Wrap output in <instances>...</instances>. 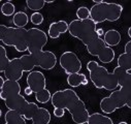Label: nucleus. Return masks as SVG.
I'll return each instance as SVG.
<instances>
[{
  "mask_svg": "<svg viewBox=\"0 0 131 124\" xmlns=\"http://www.w3.org/2000/svg\"><path fill=\"white\" fill-rule=\"evenodd\" d=\"M52 105L54 108L67 110L75 124H87L90 114L85 102L80 98L78 93L72 89L58 90L52 95Z\"/></svg>",
  "mask_w": 131,
  "mask_h": 124,
  "instance_id": "nucleus-1",
  "label": "nucleus"
},
{
  "mask_svg": "<svg viewBox=\"0 0 131 124\" xmlns=\"http://www.w3.org/2000/svg\"><path fill=\"white\" fill-rule=\"evenodd\" d=\"M87 69L89 71L90 81L97 89H105L113 92L120 87L116 75L110 73L106 67L100 65L96 61H89L87 63Z\"/></svg>",
  "mask_w": 131,
  "mask_h": 124,
  "instance_id": "nucleus-2",
  "label": "nucleus"
},
{
  "mask_svg": "<svg viewBox=\"0 0 131 124\" xmlns=\"http://www.w3.org/2000/svg\"><path fill=\"white\" fill-rule=\"evenodd\" d=\"M94 5L90 8L91 19L99 24L105 21L116 22L118 21L123 13V6L118 3H108L102 0H94Z\"/></svg>",
  "mask_w": 131,
  "mask_h": 124,
  "instance_id": "nucleus-3",
  "label": "nucleus"
},
{
  "mask_svg": "<svg viewBox=\"0 0 131 124\" xmlns=\"http://www.w3.org/2000/svg\"><path fill=\"white\" fill-rule=\"evenodd\" d=\"M96 23L92 19L88 20H73L69 23V31L71 36L80 39L86 47L90 46L98 37Z\"/></svg>",
  "mask_w": 131,
  "mask_h": 124,
  "instance_id": "nucleus-4",
  "label": "nucleus"
},
{
  "mask_svg": "<svg viewBox=\"0 0 131 124\" xmlns=\"http://www.w3.org/2000/svg\"><path fill=\"white\" fill-rule=\"evenodd\" d=\"M28 30L25 28L0 26V40L7 47H14L18 52L28 51Z\"/></svg>",
  "mask_w": 131,
  "mask_h": 124,
  "instance_id": "nucleus-5",
  "label": "nucleus"
},
{
  "mask_svg": "<svg viewBox=\"0 0 131 124\" xmlns=\"http://www.w3.org/2000/svg\"><path fill=\"white\" fill-rule=\"evenodd\" d=\"M87 51L91 56H96L100 62L105 64L113 62L116 56L115 51L111 47L106 46V44L101 37H98L90 46H88Z\"/></svg>",
  "mask_w": 131,
  "mask_h": 124,
  "instance_id": "nucleus-6",
  "label": "nucleus"
},
{
  "mask_svg": "<svg viewBox=\"0 0 131 124\" xmlns=\"http://www.w3.org/2000/svg\"><path fill=\"white\" fill-rule=\"evenodd\" d=\"M48 44V34L39 28L28 29L27 45L28 51L31 55H36L43 51L45 46Z\"/></svg>",
  "mask_w": 131,
  "mask_h": 124,
  "instance_id": "nucleus-7",
  "label": "nucleus"
},
{
  "mask_svg": "<svg viewBox=\"0 0 131 124\" xmlns=\"http://www.w3.org/2000/svg\"><path fill=\"white\" fill-rule=\"evenodd\" d=\"M60 66L63 68L64 73L66 75H72V74H79L83 67L82 61L78 57V55L74 52L66 51L64 52L59 59Z\"/></svg>",
  "mask_w": 131,
  "mask_h": 124,
  "instance_id": "nucleus-8",
  "label": "nucleus"
},
{
  "mask_svg": "<svg viewBox=\"0 0 131 124\" xmlns=\"http://www.w3.org/2000/svg\"><path fill=\"white\" fill-rule=\"evenodd\" d=\"M124 107L125 105L121 95L120 89L113 91L107 97H103L100 100V109L106 115L113 114L118 109H122Z\"/></svg>",
  "mask_w": 131,
  "mask_h": 124,
  "instance_id": "nucleus-9",
  "label": "nucleus"
},
{
  "mask_svg": "<svg viewBox=\"0 0 131 124\" xmlns=\"http://www.w3.org/2000/svg\"><path fill=\"white\" fill-rule=\"evenodd\" d=\"M33 56L35 58L36 66H39L45 70H51L57 64V57L52 51H42Z\"/></svg>",
  "mask_w": 131,
  "mask_h": 124,
  "instance_id": "nucleus-10",
  "label": "nucleus"
},
{
  "mask_svg": "<svg viewBox=\"0 0 131 124\" xmlns=\"http://www.w3.org/2000/svg\"><path fill=\"white\" fill-rule=\"evenodd\" d=\"M27 85L32 89L34 93H37L39 91H42L47 88V79L45 75L41 71L33 70L28 74L26 79Z\"/></svg>",
  "mask_w": 131,
  "mask_h": 124,
  "instance_id": "nucleus-11",
  "label": "nucleus"
},
{
  "mask_svg": "<svg viewBox=\"0 0 131 124\" xmlns=\"http://www.w3.org/2000/svg\"><path fill=\"white\" fill-rule=\"evenodd\" d=\"M6 80H12V81H20L23 78L24 70L22 68L21 60L19 58H13L10 59L9 65L7 66L6 70L3 73Z\"/></svg>",
  "mask_w": 131,
  "mask_h": 124,
  "instance_id": "nucleus-12",
  "label": "nucleus"
},
{
  "mask_svg": "<svg viewBox=\"0 0 131 124\" xmlns=\"http://www.w3.org/2000/svg\"><path fill=\"white\" fill-rule=\"evenodd\" d=\"M5 107L8 110L12 111H16L18 113H20L22 116L24 115V113L26 112L27 107L29 106V101L21 94H17L15 96L9 97L8 99H6L4 101Z\"/></svg>",
  "mask_w": 131,
  "mask_h": 124,
  "instance_id": "nucleus-13",
  "label": "nucleus"
},
{
  "mask_svg": "<svg viewBox=\"0 0 131 124\" xmlns=\"http://www.w3.org/2000/svg\"><path fill=\"white\" fill-rule=\"evenodd\" d=\"M21 94V85L18 81L5 80L3 86L0 87V97L2 100H6L12 96Z\"/></svg>",
  "mask_w": 131,
  "mask_h": 124,
  "instance_id": "nucleus-14",
  "label": "nucleus"
},
{
  "mask_svg": "<svg viewBox=\"0 0 131 124\" xmlns=\"http://www.w3.org/2000/svg\"><path fill=\"white\" fill-rule=\"evenodd\" d=\"M67 31H69V24L64 20H60L57 22H53L50 25L48 30V35L51 38L56 39L59 38L61 34L66 33Z\"/></svg>",
  "mask_w": 131,
  "mask_h": 124,
  "instance_id": "nucleus-15",
  "label": "nucleus"
},
{
  "mask_svg": "<svg viewBox=\"0 0 131 124\" xmlns=\"http://www.w3.org/2000/svg\"><path fill=\"white\" fill-rule=\"evenodd\" d=\"M113 73L116 75V77L118 79L120 88L121 87H131V73H128L119 66L115 67Z\"/></svg>",
  "mask_w": 131,
  "mask_h": 124,
  "instance_id": "nucleus-16",
  "label": "nucleus"
},
{
  "mask_svg": "<svg viewBox=\"0 0 131 124\" xmlns=\"http://www.w3.org/2000/svg\"><path fill=\"white\" fill-rule=\"evenodd\" d=\"M121 39H122L121 33L116 29H110L104 33L103 40L106 44V46H108L111 48L115 47V46H118L121 43Z\"/></svg>",
  "mask_w": 131,
  "mask_h": 124,
  "instance_id": "nucleus-17",
  "label": "nucleus"
},
{
  "mask_svg": "<svg viewBox=\"0 0 131 124\" xmlns=\"http://www.w3.org/2000/svg\"><path fill=\"white\" fill-rule=\"evenodd\" d=\"M51 120V113L46 108H39L36 115L32 119V124H49Z\"/></svg>",
  "mask_w": 131,
  "mask_h": 124,
  "instance_id": "nucleus-18",
  "label": "nucleus"
},
{
  "mask_svg": "<svg viewBox=\"0 0 131 124\" xmlns=\"http://www.w3.org/2000/svg\"><path fill=\"white\" fill-rule=\"evenodd\" d=\"M5 123L6 124H27L26 119L18 112L8 110L4 115Z\"/></svg>",
  "mask_w": 131,
  "mask_h": 124,
  "instance_id": "nucleus-19",
  "label": "nucleus"
},
{
  "mask_svg": "<svg viewBox=\"0 0 131 124\" xmlns=\"http://www.w3.org/2000/svg\"><path fill=\"white\" fill-rule=\"evenodd\" d=\"M20 60H21V64H22V68H23L24 73L33 71V68L36 66L35 58H34L33 55H31V54L23 55L22 57H20Z\"/></svg>",
  "mask_w": 131,
  "mask_h": 124,
  "instance_id": "nucleus-20",
  "label": "nucleus"
},
{
  "mask_svg": "<svg viewBox=\"0 0 131 124\" xmlns=\"http://www.w3.org/2000/svg\"><path fill=\"white\" fill-rule=\"evenodd\" d=\"M87 124H114V122L108 116L100 113H93L90 115Z\"/></svg>",
  "mask_w": 131,
  "mask_h": 124,
  "instance_id": "nucleus-21",
  "label": "nucleus"
},
{
  "mask_svg": "<svg viewBox=\"0 0 131 124\" xmlns=\"http://www.w3.org/2000/svg\"><path fill=\"white\" fill-rule=\"evenodd\" d=\"M29 20L30 19L25 12H17L13 17V23L17 28H25Z\"/></svg>",
  "mask_w": 131,
  "mask_h": 124,
  "instance_id": "nucleus-22",
  "label": "nucleus"
},
{
  "mask_svg": "<svg viewBox=\"0 0 131 124\" xmlns=\"http://www.w3.org/2000/svg\"><path fill=\"white\" fill-rule=\"evenodd\" d=\"M87 79V76L85 74H72V75H69L67 77V83L70 87L72 88H77L79 86H81L84 82V80Z\"/></svg>",
  "mask_w": 131,
  "mask_h": 124,
  "instance_id": "nucleus-23",
  "label": "nucleus"
},
{
  "mask_svg": "<svg viewBox=\"0 0 131 124\" xmlns=\"http://www.w3.org/2000/svg\"><path fill=\"white\" fill-rule=\"evenodd\" d=\"M118 66L123 68L126 71L131 70V55L127 53H123L118 58Z\"/></svg>",
  "mask_w": 131,
  "mask_h": 124,
  "instance_id": "nucleus-24",
  "label": "nucleus"
},
{
  "mask_svg": "<svg viewBox=\"0 0 131 124\" xmlns=\"http://www.w3.org/2000/svg\"><path fill=\"white\" fill-rule=\"evenodd\" d=\"M0 71L2 74L6 70L7 66L9 65V62H10V59L7 57V54H6V50L3 46L0 47Z\"/></svg>",
  "mask_w": 131,
  "mask_h": 124,
  "instance_id": "nucleus-25",
  "label": "nucleus"
},
{
  "mask_svg": "<svg viewBox=\"0 0 131 124\" xmlns=\"http://www.w3.org/2000/svg\"><path fill=\"white\" fill-rule=\"evenodd\" d=\"M46 4H47V1H45V0H27L26 1L27 7L30 11H33L34 13L42 9Z\"/></svg>",
  "mask_w": 131,
  "mask_h": 124,
  "instance_id": "nucleus-26",
  "label": "nucleus"
},
{
  "mask_svg": "<svg viewBox=\"0 0 131 124\" xmlns=\"http://www.w3.org/2000/svg\"><path fill=\"white\" fill-rule=\"evenodd\" d=\"M52 95L53 94H51L50 90L48 88H46L42 91L35 93V99L39 104H48L50 100H52Z\"/></svg>",
  "mask_w": 131,
  "mask_h": 124,
  "instance_id": "nucleus-27",
  "label": "nucleus"
},
{
  "mask_svg": "<svg viewBox=\"0 0 131 124\" xmlns=\"http://www.w3.org/2000/svg\"><path fill=\"white\" fill-rule=\"evenodd\" d=\"M38 109H39V107H38L35 102H29V106L27 107L26 112L24 113L23 117H24L26 120H32V119L34 118V116L36 115Z\"/></svg>",
  "mask_w": 131,
  "mask_h": 124,
  "instance_id": "nucleus-28",
  "label": "nucleus"
},
{
  "mask_svg": "<svg viewBox=\"0 0 131 124\" xmlns=\"http://www.w3.org/2000/svg\"><path fill=\"white\" fill-rule=\"evenodd\" d=\"M120 92L125 107L131 109V87H121Z\"/></svg>",
  "mask_w": 131,
  "mask_h": 124,
  "instance_id": "nucleus-29",
  "label": "nucleus"
},
{
  "mask_svg": "<svg viewBox=\"0 0 131 124\" xmlns=\"http://www.w3.org/2000/svg\"><path fill=\"white\" fill-rule=\"evenodd\" d=\"M15 12H16V6L10 1H6L1 5V13L6 17H10V16L14 17V15L16 14Z\"/></svg>",
  "mask_w": 131,
  "mask_h": 124,
  "instance_id": "nucleus-30",
  "label": "nucleus"
},
{
  "mask_svg": "<svg viewBox=\"0 0 131 124\" xmlns=\"http://www.w3.org/2000/svg\"><path fill=\"white\" fill-rule=\"evenodd\" d=\"M77 17L79 20H82V21L91 19V12L86 6H80L77 11Z\"/></svg>",
  "mask_w": 131,
  "mask_h": 124,
  "instance_id": "nucleus-31",
  "label": "nucleus"
},
{
  "mask_svg": "<svg viewBox=\"0 0 131 124\" xmlns=\"http://www.w3.org/2000/svg\"><path fill=\"white\" fill-rule=\"evenodd\" d=\"M30 21L33 25H41L43 22V16L39 12L33 13L30 17Z\"/></svg>",
  "mask_w": 131,
  "mask_h": 124,
  "instance_id": "nucleus-32",
  "label": "nucleus"
},
{
  "mask_svg": "<svg viewBox=\"0 0 131 124\" xmlns=\"http://www.w3.org/2000/svg\"><path fill=\"white\" fill-rule=\"evenodd\" d=\"M54 115L57 118H62L65 115V110L62 108H55L54 109Z\"/></svg>",
  "mask_w": 131,
  "mask_h": 124,
  "instance_id": "nucleus-33",
  "label": "nucleus"
},
{
  "mask_svg": "<svg viewBox=\"0 0 131 124\" xmlns=\"http://www.w3.org/2000/svg\"><path fill=\"white\" fill-rule=\"evenodd\" d=\"M125 53H127V54H129V55H131V40H129L126 45H125Z\"/></svg>",
  "mask_w": 131,
  "mask_h": 124,
  "instance_id": "nucleus-34",
  "label": "nucleus"
},
{
  "mask_svg": "<svg viewBox=\"0 0 131 124\" xmlns=\"http://www.w3.org/2000/svg\"><path fill=\"white\" fill-rule=\"evenodd\" d=\"M24 92H25V94H26V95H28V96H29V95H31L32 93H33V91H32V89H31L29 86H27V87L25 88Z\"/></svg>",
  "mask_w": 131,
  "mask_h": 124,
  "instance_id": "nucleus-35",
  "label": "nucleus"
},
{
  "mask_svg": "<svg viewBox=\"0 0 131 124\" xmlns=\"http://www.w3.org/2000/svg\"><path fill=\"white\" fill-rule=\"evenodd\" d=\"M104 33H105V32L103 31V29H102V28H98V29H97V35L99 36V37H100V36H102V35H104Z\"/></svg>",
  "mask_w": 131,
  "mask_h": 124,
  "instance_id": "nucleus-36",
  "label": "nucleus"
},
{
  "mask_svg": "<svg viewBox=\"0 0 131 124\" xmlns=\"http://www.w3.org/2000/svg\"><path fill=\"white\" fill-rule=\"evenodd\" d=\"M127 33H128V35H129V37L131 38V26H130V27L128 28V32H127Z\"/></svg>",
  "mask_w": 131,
  "mask_h": 124,
  "instance_id": "nucleus-37",
  "label": "nucleus"
},
{
  "mask_svg": "<svg viewBox=\"0 0 131 124\" xmlns=\"http://www.w3.org/2000/svg\"><path fill=\"white\" fill-rule=\"evenodd\" d=\"M88 83H89V80H88V78H87L86 80H84V82H83V84H82V85H87Z\"/></svg>",
  "mask_w": 131,
  "mask_h": 124,
  "instance_id": "nucleus-38",
  "label": "nucleus"
},
{
  "mask_svg": "<svg viewBox=\"0 0 131 124\" xmlns=\"http://www.w3.org/2000/svg\"><path fill=\"white\" fill-rule=\"evenodd\" d=\"M119 124H128V123H127V122H125V121H122V122H120Z\"/></svg>",
  "mask_w": 131,
  "mask_h": 124,
  "instance_id": "nucleus-39",
  "label": "nucleus"
},
{
  "mask_svg": "<svg viewBox=\"0 0 131 124\" xmlns=\"http://www.w3.org/2000/svg\"><path fill=\"white\" fill-rule=\"evenodd\" d=\"M5 124H6V123H5Z\"/></svg>",
  "mask_w": 131,
  "mask_h": 124,
  "instance_id": "nucleus-40",
  "label": "nucleus"
}]
</instances>
